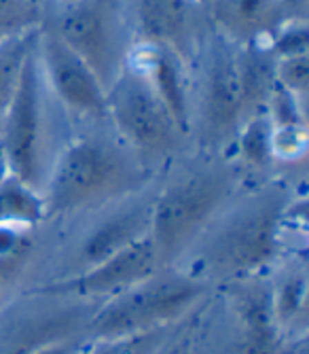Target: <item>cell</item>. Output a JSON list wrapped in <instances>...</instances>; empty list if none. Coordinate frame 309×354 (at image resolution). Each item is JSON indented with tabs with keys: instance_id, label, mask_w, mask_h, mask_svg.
I'll use <instances>...</instances> for the list:
<instances>
[{
	"instance_id": "cell-1",
	"label": "cell",
	"mask_w": 309,
	"mask_h": 354,
	"mask_svg": "<svg viewBox=\"0 0 309 354\" xmlns=\"http://www.w3.org/2000/svg\"><path fill=\"white\" fill-rule=\"evenodd\" d=\"M148 172L112 138L79 136L61 149L51 168L43 200L47 216H61L138 191Z\"/></svg>"
},
{
	"instance_id": "cell-2",
	"label": "cell",
	"mask_w": 309,
	"mask_h": 354,
	"mask_svg": "<svg viewBox=\"0 0 309 354\" xmlns=\"http://www.w3.org/2000/svg\"><path fill=\"white\" fill-rule=\"evenodd\" d=\"M206 291V280L161 268L121 295L102 301L87 320L85 337L102 342L174 327Z\"/></svg>"
},
{
	"instance_id": "cell-3",
	"label": "cell",
	"mask_w": 309,
	"mask_h": 354,
	"mask_svg": "<svg viewBox=\"0 0 309 354\" xmlns=\"http://www.w3.org/2000/svg\"><path fill=\"white\" fill-rule=\"evenodd\" d=\"M45 28L64 41L108 91L126 71L134 47L128 0H81L47 9Z\"/></svg>"
},
{
	"instance_id": "cell-4",
	"label": "cell",
	"mask_w": 309,
	"mask_h": 354,
	"mask_svg": "<svg viewBox=\"0 0 309 354\" xmlns=\"http://www.w3.org/2000/svg\"><path fill=\"white\" fill-rule=\"evenodd\" d=\"M233 189L225 172H195L166 187L152 202L150 240L159 263L168 268L203 234Z\"/></svg>"
},
{
	"instance_id": "cell-5",
	"label": "cell",
	"mask_w": 309,
	"mask_h": 354,
	"mask_svg": "<svg viewBox=\"0 0 309 354\" xmlns=\"http://www.w3.org/2000/svg\"><path fill=\"white\" fill-rule=\"evenodd\" d=\"M106 119L142 159L166 157L184 138L159 93L132 64L106 91Z\"/></svg>"
},
{
	"instance_id": "cell-6",
	"label": "cell",
	"mask_w": 309,
	"mask_h": 354,
	"mask_svg": "<svg viewBox=\"0 0 309 354\" xmlns=\"http://www.w3.org/2000/svg\"><path fill=\"white\" fill-rule=\"evenodd\" d=\"M284 200L269 196L241 208L210 242L206 261L221 278H248L275 261L282 244Z\"/></svg>"
},
{
	"instance_id": "cell-7",
	"label": "cell",
	"mask_w": 309,
	"mask_h": 354,
	"mask_svg": "<svg viewBox=\"0 0 309 354\" xmlns=\"http://www.w3.org/2000/svg\"><path fill=\"white\" fill-rule=\"evenodd\" d=\"M45 79L37 47L23 62L13 100L0 123V151L9 174L39 187L45 151Z\"/></svg>"
},
{
	"instance_id": "cell-8",
	"label": "cell",
	"mask_w": 309,
	"mask_h": 354,
	"mask_svg": "<svg viewBox=\"0 0 309 354\" xmlns=\"http://www.w3.org/2000/svg\"><path fill=\"white\" fill-rule=\"evenodd\" d=\"M197 62H201L197 100L201 136L210 145L231 142L243 123L237 45L212 28Z\"/></svg>"
},
{
	"instance_id": "cell-9",
	"label": "cell",
	"mask_w": 309,
	"mask_h": 354,
	"mask_svg": "<svg viewBox=\"0 0 309 354\" xmlns=\"http://www.w3.org/2000/svg\"><path fill=\"white\" fill-rule=\"evenodd\" d=\"M134 45H154L174 51L195 66L210 35L206 7L197 0H128Z\"/></svg>"
},
{
	"instance_id": "cell-10",
	"label": "cell",
	"mask_w": 309,
	"mask_h": 354,
	"mask_svg": "<svg viewBox=\"0 0 309 354\" xmlns=\"http://www.w3.org/2000/svg\"><path fill=\"white\" fill-rule=\"evenodd\" d=\"M163 266L159 263L157 250L150 240V234L130 248L121 250L106 261L81 270L74 276L59 278L34 288L32 295L59 297V299H102L108 301L123 291L146 280Z\"/></svg>"
},
{
	"instance_id": "cell-11",
	"label": "cell",
	"mask_w": 309,
	"mask_h": 354,
	"mask_svg": "<svg viewBox=\"0 0 309 354\" xmlns=\"http://www.w3.org/2000/svg\"><path fill=\"white\" fill-rule=\"evenodd\" d=\"M37 57L47 87L66 113L85 121H108L106 89L87 64L45 26L39 32Z\"/></svg>"
},
{
	"instance_id": "cell-12",
	"label": "cell",
	"mask_w": 309,
	"mask_h": 354,
	"mask_svg": "<svg viewBox=\"0 0 309 354\" xmlns=\"http://www.w3.org/2000/svg\"><path fill=\"white\" fill-rule=\"evenodd\" d=\"M128 64L150 81L182 134L189 136L193 130V100L187 64L174 51L154 45H134Z\"/></svg>"
},
{
	"instance_id": "cell-13",
	"label": "cell",
	"mask_w": 309,
	"mask_h": 354,
	"mask_svg": "<svg viewBox=\"0 0 309 354\" xmlns=\"http://www.w3.org/2000/svg\"><path fill=\"white\" fill-rule=\"evenodd\" d=\"M210 26L235 45H267L286 21L280 0H210Z\"/></svg>"
},
{
	"instance_id": "cell-14",
	"label": "cell",
	"mask_w": 309,
	"mask_h": 354,
	"mask_svg": "<svg viewBox=\"0 0 309 354\" xmlns=\"http://www.w3.org/2000/svg\"><path fill=\"white\" fill-rule=\"evenodd\" d=\"M94 310L74 306L39 318H26L0 335V354H30L53 342L85 335L87 320Z\"/></svg>"
},
{
	"instance_id": "cell-15",
	"label": "cell",
	"mask_w": 309,
	"mask_h": 354,
	"mask_svg": "<svg viewBox=\"0 0 309 354\" xmlns=\"http://www.w3.org/2000/svg\"><path fill=\"white\" fill-rule=\"evenodd\" d=\"M150 221H152V202L119 210L108 221L100 223L81 244L79 259L83 263V270L98 266L106 261L108 257L126 250L138 240L146 238L150 234Z\"/></svg>"
},
{
	"instance_id": "cell-16",
	"label": "cell",
	"mask_w": 309,
	"mask_h": 354,
	"mask_svg": "<svg viewBox=\"0 0 309 354\" xmlns=\"http://www.w3.org/2000/svg\"><path fill=\"white\" fill-rule=\"evenodd\" d=\"M243 121L265 113L275 87V57L267 45H237Z\"/></svg>"
},
{
	"instance_id": "cell-17",
	"label": "cell",
	"mask_w": 309,
	"mask_h": 354,
	"mask_svg": "<svg viewBox=\"0 0 309 354\" xmlns=\"http://www.w3.org/2000/svg\"><path fill=\"white\" fill-rule=\"evenodd\" d=\"M239 316L243 323V354H280V327L273 316L271 293L250 291L239 295Z\"/></svg>"
},
{
	"instance_id": "cell-18",
	"label": "cell",
	"mask_w": 309,
	"mask_h": 354,
	"mask_svg": "<svg viewBox=\"0 0 309 354\" xmlns=\"http://www.w3.org/2000/svg\"><path fill=\"white\" fill-rule=\"evenodd\" d=\"M45 218L47 210L39 187L13 174H7L0 180V225L32 230L34 225H39Z\"/></svg>"
},
{
	"instance_id": "cell-19",
	"label": "cell",
	"mask_w": 309,
	"mask_h": 354,
	"mask_svg": "<svg viewBox=\"0 0 309 354\" xmlns=\"http://www.w3.org/2000/svg\"><path fill=\"white\" fill-rule=\"evenodd\" d=\"M39 32L41 30L30 32V35L23 37L5 39L0 43V123H3L5 113L15 95L23 62L30 55V51L37 47Z\"/></svg>"
},
{
	"instance_id": "cell-20",
	"label": "cell",
	"mask_w": 309,
	"mask_h": 354,
	"mask_svg": "<svg viewBox=\"0 0 309 354\" xmlns=\"http://www.w3.org/2000/svg\"><path fill=\"white\" fill-rule=\"evenodd\" d=\"M271 130L273 125L265 113L246 119L235 136V145L243 164L252 168H267L273 162L271 155Z\"/></svg>"
},
{
	"instance_id": "cell-21",
	"label": "cell",
	"mask_w": 309,
	"mask_h": 354,
	"mask_svg": "<svg viewBox=\"0 0 309 354\" xmlns=\"http://www.w3.org/2000/svg\"><path fill=\"white\" fill-rule=\"evenodd\" d=\"M47 7L43 0H0V39L23 37L43 28Z\"/></svg>"
},
{
	"instance_id": "cell-22",
	"label": "cell",
	"mask_w": 309,
	"mask_h": 354,
	"mask_svg": "<svg viewBox=\"0 0 309 354\" xmlns=\"http://www.w3.org/2000/svg\"><path fill=\"white\" fill-rule=\"evenodd\" d=\"M307 299V276L303 270L288 274L271 293V308L277 327L288 325L303 312Z\"/></svg>"
},
{
	"instance_id": "cell-23",
	"label": "cell",
	"mask_w": 309,
	"mask_h": 354,
	"mask_svg": "<svg viewBox=\"0 0 309 354\" xmlns=\"http://www.w3.org/2000/svg\"><path fill=\"white\" fill-rule=\"evenodd\" d=\"M174 327H163L146 333H136L128 337H114L94 342V348L87 354H157L161 346L172 335Z\"/></svg>"
},
{
	"instance_id": "cell-24",
	"label": "cell",
	"mask_w": 309,
	"mask_h": 354,
	"mask_svg": "<svg viewBox=\"0 0 309 354\" xmlns=\"http://www.w3.org/2000/svg\"><path fill=\"white\" fill-rule=\"evenodd\" d=\"M307 149H309L307 123L273 125V130H271L273 162L275 159H280V162H299V159H303L307 155Z\"/></svg>"
},
{
	"instance_id": "cell-25",
	"label": "cell",
	"mask_w": 309,
	"mask_h": 354,
	"mask_svg": "<svg viewBox=\"0 0 309 354\" xmlns=\"http://www.w3.org/2000/svg\"><path fill=\"white\" fill-rule=\"evenodd\" d=\"M273 57H290L309 53V26L307 19H286L267 41Z\"/></svg>"
},
{
	"instance_id": "cell-26",
	"label": "cell",
	"mask_w": 309,
	"mask_h": 354,
	"mask_svg": "<svg viewBox=\"0 0 309 354\" xmlns=\"http://www.w3.org/2000/svg\"><path fill=\"white\" fill-rule=\"evenodd\" d=\"M275 83L295 93L305 102L309 91V53L277 57L275 59Z\"/></svg>"
},
{
	"instance_id": "cell-27",
	"label": "cell",
	"mask_w": 309,
	"mask_h": 354,
	"mask_svg": "<svg viewBox=\"0 0 309 354\" xmlns=\"http://www.w3.org/2000/svg\"><path fill=\"white\" fill-rule=\"evenodd\" d=\"M87 337L79 335V337H68V339H61V342H53L49 346H43L30 354H81L85 348Z\"/></svg>"
},
{
	"instance_id": "cell-28",
	"label": "cell",
	"mask_w": 309,
	"mask_h": 354,
	"mask_svg": "<svg viewBox=\"0 0 309 354\" xmlns=\"http://www.w3.org/2000/svg\"><path fill=\"white\" fill-rule=\"evenodd\" d=\"M286 19H307L309 0H280Z\"/></svg>"
},
{
	"instance_id": "cell-29",
	"label": "cell",
	"mask_w": 309,
	"mask_h": 354,
	"mask_svg": "<svg viewBox=\"0 0 309 354\" xmlns=\"http://www.w3.org/2000/svg\"><path fill=\"white\" fill-rule=\"evenodd\" d=\"M47 9H53V7H66V5H74V3H81V0H43Z\"/></svg>"
},
{
	"instance_id": "cell-30",
	"label": "cell",
	"mask_w": 309,
	"mask_h": 354,
	"mask_svg": "<svg viewBox=\"0 0 309 354\" xmlns=\"http://www.w3.org/2000/svg\"><path fill=\"white\" fill-rule=\"evenodd\" d=\"M9 174L7 170V164H5V157H3V151H0V180H3L5 176Z\"/></svg>"
},
{
	"instance_id": "cell-31",
	"label": "cell",
	"mask_w": 309,
	"mask_h": 354,
	"mask_svg": "<svg viewBox=\"0 0 309 354\" xmlns=\"http://www.w3.org/2000/svg\"><path fill=\"white\" fill-rule=\"evenodd\" d=\"M7 284V278H5V274L3 272H0V288H3Z\"/></svg>"
},
{
	"instance_id": "cell-32",
	"label": "cell",
	"mask_w": 309,
	"mask_h": 354,
	"mask_svg": "<svg viewBox=\"0 0 309 354\" xmlns=\"http://www.w3.org/2000/svg\"><path fill=\"white\" fill-rule=\"evenodd\" d=\"M197 3H199V5H203V7H208V5H210V0H197Z\"/></svg>"
},
{
	"instance_id": "cell-33",
	"label": "cell",
	"mask_w": 309,
	"mask_h": 354,
	"mask_svg": "<svg viewBox=\"0 0 309 354\" xmlns=\"http://www.w3.org/2000/svg\"><path fill=\"white\" fill-rule=\"evenodd\" d=\"M0 43H3V39H0Z\"/></svg>"
}]
</instances>
